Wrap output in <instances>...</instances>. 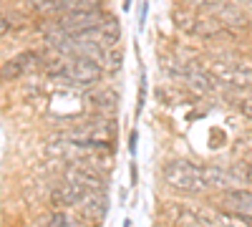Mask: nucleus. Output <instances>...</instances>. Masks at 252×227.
<instances>
[{"instance_id": "obj_1", "label": "nucleus", "mask_w": 252, "mask_h": 227, "mask_svg": "<svg viewBox=\"0 0 252 227\" xmlns=\"http://www.w3.org/2000/svg\"><path fill=\"white\" fill-rule=\"evenodd\" d=\"M43 73L66 81L71 86H91L96 81H101L103 68L96 61L83 58V56H56V58L46 61Z\"/></svg>"}, {"instance_id": "obj_2", "label": "nucleus", "mask_w": 252, "mask_h": 227, "mask_svg": "<svg viewBox=\"0 0 252 227\" xmlns=\"http://www.w3.org/2000/svg\"><path fill=\"white\" fill-rule=\"evenodd\" d=\"M172 23L179 33L184 35H194L202 40H217V38H227L229 28L217 20L215 15H209L204 10H194V8H174L172 10Z\"/></svg>"}, {"instance_id": "obj_3", "label": "nucleus", "mask_w": 252, "mask_h": 227, "mask_svg": "<svg viewBox=\"0 0 252 227\" xmlns=\"http://www.w3.org/2000/svg\"><path fill=\"white\" fill-rule=\"evenodd\" d=\"M61 139L78 141L86 147H103V149H114V139H116V121L111 116H96L86 121H76L73 127H66L58 131Z\"/></svg>"}, {"instance_id": "obj_4", "label": "nucleus", "mask_w": 252, "mask_h": 227, "mask_svg": "<svg viewBox=\"0 0 252 227\" xmlns=\"http://www.w3.org/2000/svg\"><path fill=\"white\" fill-rule=\"evenodd\" d=\"M161 177L177 192L199 195V192H207L209 190L207 167H204V164L192 162V159H172V162H166L164 167H161Z\"/></svg>"}, {"instance_id": "obj_5", "label": "nucleus", "mask_w": 252, "mask_h": 227, "mask_svg": "<svg viewBox=\"0 0 252 227\" xmlns=\"http://www.w3.org/2000/svg\"><path fill=\"white\" fill-rule=\"evenodd\" d=\"M207 71L227 89H252V66L232 58H209Z\"/></svg>"}, {"instance_id": "obj_6", "label": "nucleus", "mask_w": 252, "mask_h": 227, "mask_svg": "<svg viewBox=\"0 0 252 227\" xmlns=\"http://www.w3.org/2000/svg\"><path fill=\"white\" fill-rule=\"evenodd\" d=\"M46 68V58L35 53V51H23L13 58H8L3 66H0V81H15V78H23L31 73H38Z\"/></svg>"}, {"instance_id": "obj_7", "label": "nucleus", "mask_w": 252, "mask_h": 227, "mask_svg": "<svg viewBox=\"0 0 252 227\" xmlns=\"http://www.w3.org/2000/svg\"><path fill=\"white\" fill-rule=\"evenodd\" d=\"M63 179H71L76 182L78 187H83L86 192H106V182H109V174L106 172H98L89 164H81V162H71Z\"/></svg>"}, {"instance_id": "obj_8", "label": "nucleus", "mask_w": 252, "mask_h": 227, "mask_svg": "<svg viewBox=\"0 0 252 227\" xmlns=\"http://www.w3.org/2000/svg\"><path fill=\"white\" fill-rule=\"evenodd\" d=\"M217 207L227 212L229 217H237L245 222H252V192L247 190H224L217 199Z\"/></svg>"}, {"instance_id": "obj_9", "label": "nucleus", "mask_w": 252, "mask_h": 227, "mask_svg": "<svg viewBox=\"0 0 252 227\" xmlns=\"http://www.w3.org/2000/svg\"><path fill=\"white\" fill-rule=\"evenodd\" d=\"M76 207L81 210V220L98 225V222H103V217L109 212V197H106V192H86Z\"/></svg>"}, {"instance_id": "obj_10", "label": "nucleus", "mask_w": 252, "mask_h": 227, "mask_svg": "<svg viewBox=\"0 0 252 227\" xmlns=\"http://www.w3.org/2000/svg\"><path fill=\"white\" fill-rule=\"evenodd\" d=\"M83 195H86V190L78 187L76 182L61 179L56 187L51 190V204L56 210H68V207H76V204L83 199Z\"/></svg>"}, {"instance_id": "obj_11", "label": "nucleus", "mask_w": 252, "mask_h": 227, "mask_svg": "<svg viewBox=\"0 0 252 227\" xmlns=\"http://www.w3.org/2000/svg\"><path fill=\"white\" fill-rule=\"evenodd\" d=\"M86 106H89L96 116H111V119H114V114H116V109H119V96H116V91H111V89H98V91H91V94L86 96Z\"/></svg>"}, {"instance_id": "obj_12", "label": "nucleus", "mask_w": 252, "mask_h": 227, "mask_svg": "<svg viewBox=\"0 0 252 227\" xmlns=\"http://www.w3.org/2000/svg\"><path fill=\"white\" fill-rule=\"evenodd\" d=\"M98 33H101V40H103V46L111 48L119 43V38H121V23H119V18L111 15V13H103V20H101V26H98Z\"/></svg>"}, {"instance_id": "obj_13", "label": "nucleus", "mask_w": 252, "mask_h": 227, "mask_svg": "<svg viewBox=\"0 0 252 227\" xmlns=\"http://www.w3.org/2000/svg\"><path fill=\"white\" fill-rule=\"evenodd\" d=\"M43 227H81V217H73L66 210H56Z\"/></svg>"}, {"instance_id": "obj_14", "label": "nucleus", "mask_w": 252, "mask_h": 227, "mask_svg": "<svg viewBox=\"0 0 252 227\" xmlns=\"http://www.w3.org/2000/svg\"><path fill=\"white\" fill-rule=\"evenodd\" d=\"M121 64H124V53H121V51H116L114 46H111V48H106V56H103L101 68H103V71H119V68H121Z\"/></svg>"}, {"instance_id": "obj_15", "label": "nucleus", "mask_w": 252, "mask_h": 227, "mask_svg": "<svg viewBox=\"0 0 252 227\" xmlns=\"http://www.w3.org/2000/svg\"><path fill=\"white\" fill-rule=\"evenodd\" d=\"M187 3V8H194V10H204V13H209L212 10L220 0H184Z\"/></svg>"}, {"instance_id": "obj_16", "label": "nucleus", "mask_w": 252, "mask_h": 227, "mask_svg": "<svg viewBox=\"0 0 252 227\" xmlns=\"http://www.w3.org/2000/svg\"><path fill=\"white\" fill-rule=\"evenodd\" d=\"M240 114L252 121V98H242V101H240Z\"/></svg>"}, {"instance_id": "obj_17", "label": "nucleus", "mask_w": 252, "mask_h": 227, "mask_svg": "<svg viewBox=\"0 0 252 227\" xmlns=\"http://www.w3.org/2000/svg\"><path fill=\"white\" fill-rule=\"evenodd\" d=\"M10 33V20L5 18V13H0V35Z\"/></svg>"}, {"instance_id": "obj_18", "label": "nucleus", "mask_w": 252, "mask_h": 227, "mask_svg": "<svg viewBox=\"0 0 252 227\" xmlns=\"http://www.w3.org/2000/svg\"><path fill=\"white\" fill-rule=\"evenodd\" d=\"M235 3H237L240 8H245V10H252V0H235Z\"/></svg>"}]
</instances>
